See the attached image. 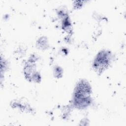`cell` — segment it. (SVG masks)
<instances>
[{"label": "cell", "instance_id": "obj_1", "mask_svg": "<svg viewBox=\"0 0 126 126\" xmlns=\"http://www.w3.org/2000/svg\"><path fill=\"white\" fill-rule=\"evenodd\" d=\"M108 54L106 52H101L98 55L94 63V66L98 71H102L109 63Z\"/></svg>", "mask_w": 126, "mask_h": 126}]
</instances>
